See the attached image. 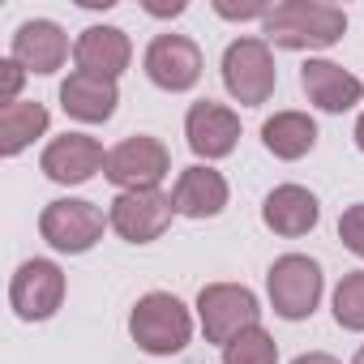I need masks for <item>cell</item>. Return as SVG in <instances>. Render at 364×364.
I'll use <instances>...</instances> for the list:
<instances>
[{
    "label": "cell",
    "mask_w": 364,
    "mask_h": 364,
    "mask_svg": "<svg viewBox=\"0 0 364 364\" xmlns=\"http://www.w3.org/2000/svg\"><path fill=\"white\" fill-rule=\"evenodd\" d=\"M39 167H43L48 180H56V185H86L95 171L107 167V150L86 133H65V137H52L43 146Z\"/></svg>",
    "instance_id": "obj_11"
},
{
    "label": "cell",
    "mask_w": 364,
    "mask_h": 364,
    "mask_svg": "<svg viewBox=\"0 0 364 364\" xmlns=\"http://www.w3.org/2000/svg\"><path fill=\"white\" fill-rule=\"evenodd\" d=\"M223 364H279V343L262 326H253L223 347Z\"/></svg>",
    "instance_id": "obj_21"
},
{
    "label": "cell",
    "mask_w": 364,
    "mask_h": 364,
    "mask_svg": "<svg viewBox=\"0 0 364 364\" xmlns=\"http://www.w3.org/2000/svg\"><path fill=\"white\" fill-rule=\"evenodd\" d=\"M103 228H112L107 215L95 202H82V198L48 202L43 215H39V236L56 253H90L103 240Z\"/></svg>",
    "instance_id": "obj_6"
},
{
    "label": "cell",
    "mask_w": 364,
    "mask_h": 364,
    "mask_svg": "<svg viewBox=\"0 0 364 364\" xmlns=\"http://www.w3.org/2000/svg\"><path fill=\"white\" fill-rule=\"evenodd\" d=\"M171 171V150L150 137V133H133L120 146L107 150V167L103 176L120 193H137V189H159V180Z\"/></svg>",
    "instance_id": "obj_7"
},
{
    "label": "cell",
    "mask_w": 364,
    "mask_h": 364,
    "mask_svg": "<svg viewBox=\"0 0 364 364\" xmlns=\"http://www.w3.org/2000/svg\"><path fill=\"white\" fill-rule=\"evenodd\" d=\"M141 65H146V77L159 90L180 95V90H193L198 77H202V48L189 35H154Z\"/></svg>",
    "instance_id": "obj_10"
},
{
    "label": "cell",
    "mask_w": 364,
    "mask_h": 364,
    "mask_svg": "<svg viewBox=\"0 0 364 364\" xmlns=\"http://www.w3.org/2000/svg\"><path fill=\"white\" fill-rule=\"evenodd\" d=\"M146 14H154V18H176V14H185V5H180V0H176V5H146Z\"/></svg>",
    "instance_id": "obj_27"
},
{
    "label": "cell",
    "mask_w": 364,
    "mask_h": 364,
    "mask_svg": "<svg viewBox=\"0 0 364 364\" xmlns=\"http://www.w3.org/2000/svg\"><path fill=\"white\" fill-rule=\"evenodd\" d=\"M129 334L146 355H176L193 338V313L171 291H146L129 313Z\"/></svg>",
    "instance_id": "obj_2"
},
{
    "label": "cell",
    "mask_w": 364,
    "mask_h": 364,
    "mask_svg": "<svg viewBox=\"0 0 364 364\" xmlns=\"http://www.w3.org/2000/svg\"><path fill=\"white\" fill-rule=\"evenodd\" d=\"M355 146L364 150V112H360V120H355Z\"/></svg>",
    "instance_id": "obj_28"
},
{
    "label": "cell",
    "mask_w": 364,
    "mask_h": 364,
    "mask_svg": "<svg viewBox=\"0 0 364 364\" xmlns=\"http://www.w3.org/2000/svg\"><path fill=\"white\" fill-rule=\"evenodd\" d=\"M338 240H343V249H351L355 257H364V202H355V206L343 210V219H338Z\"/></svg>",
    "instance_id": "obj_23"
},
{
    "label": "cell",
    "mask_w": 364,
    "mask_h": 364,
    "mask_svg": "<svg viewBox=\"0 0 364 364\" xmlns=\"http://www.w3.org/2000/svg\"><path fill=\"white\" fill-rule=\"evenodd\" d=\"M257 317H262L257 296H253L245 283H206V287L198 291V321H202L206 343L228 347L236 334L253 330Z\"/></svg>",
    "instance_id": "obj_4"
},
{
    "label": "cell",
    "mask_w": 364,
    "mask_h": 364,
    "mask_svg": "<svg viewBox=\"0 0 364 364\" xmlns=\"http://www.w3.org/2000/svg\"><path fill=\"white\" fill-rule=\"evenodd\" d=\"M65 56H69V35L56 22L35 18V22H22L18 26V35H14V60L26 73L48 77V73H56L65 65Z\"/></svg>",
    "instance_id": "obj_14"
},
{
    "label": "cell",
    "mask_w": 364,
    "mask_h": 364,
    "mask_svg": "<svg viewBox=\"0 0 364 364\" xmlns=\"http://www.w3.org/2000/svg\"><path fill=\"white\" fill-rule=\"evenodd\" d=\"M48 107L35 103V99H18L9 107H0V154H22L35 137L48 133Z\"/></svg>",
    "instance_id": "obj_20"
},
{
    "label": "cell",
    "mask_w": 364,
    "mask_h": 364,
    "mask_svg": "<svg viewBox=\"0 0 364 364\" xmlns=\"http://www.w3.org/2000/svg\"><path fill=\"white\" fill-rule=\"evenodd\" d=\"M185 137H189V150L198 159H228L240 141V116L223 103L202 99L185 116Z\"/></svg>",
    "instance_id": "obj_12"
},
{
    "label": "cell",
    "mask_w": 364,
    "mask_h": 364,
    "mask_svg": "<svg viewBox=\"0 0 364 364\" xmlns=\"http://www.w3.org/2000/svg\"><path fill=\"white\" fill-rule=\"evenodd\" d=\"M266 43L287 48V52H313V48H334L347 35V14L326 0H283L262 22Z\"/></svg>",
    "instance_id": "obj_1"
},
{
    "label": "cell",
    "mask_w": 364,
    "mask_h": 364,
    "mask_svg": "<svg viewBox=\"0 0 364 364\" xmlns=\"http://www.w3.org/2000/svg\"><path fill=\"white\" fill-rule=\"evenodd\" d=\"M215 14H219V18H240V22H245V18H262V22H266V18H270V5H240V9H236V5H223V0H219Z\"/></svg>",
    "instance_id": "obj_25"
},
{
    "label": "cell",
    "mask_w": 364,
    "mask_h": 364,
    "mask_svg": "<svg viewBox=\"0 0 364 364\" xmlns=\"http://www.w3.org/2000/svg\"><path fill=\"white\" fill-rule=\"evenodd\" d=\"M171 215H176L171 193H163V189H137V193H116L112 198L107 223H112V232L120 240L150 245V240H159L171 228Z\"/></svg>",
    "instance_id": "obj_8"
},
{
    "label": "cell",
    "mask_w": 364,
    "mask_h": 364,
    "mask_svg": "<svg viewBox=\"0 0 364 364\" xmlns=\"http://www.w3.org/2000/svg\"><path fill=\"white\" fill-rule=\"evenodd\" d=\"M291 364H338L334 355H326V351H304V355H296Z\"/></svg>",
    "instance_id": "obj_26"
},
{
    "label": "cell",
    "mask_w": 364,
    "mask_h": 364,
    "mask_svg": "<svg viewBox=\"0 0 364 364\" xmlns=\"http://www.w3.org/2000/svg\"><path fill=\"white\" fill-rule=\"evenodd\" d=\"M300 90L321 112H351L364 99V82L355 73H347L343 65H334V60H304Z\"/></svg>",
    "instance_id": "obj_13"
},
{
    "label": "cell",
    "mask_w": 364,
    "mask_h": 364,
    "mask_svg": "<svg viewBox=\"0 0 364 364\" xmlns=\"http://www.w3.org/2000/svg\"><path fill=\"white\" fill-rule=\"evenodd\" d=\"M274 56H270V43L266 39H236L228 43L223 52V86L236 103L245 107H262L270 95H274Z\"/></svg>",
    "instance_id": "obj_5"
},
{
    "label": "cell",
    "mask_w": 364,
    "mask_h": 364,
    "mask_svg": "<svg viewBox=\"0 0 364 364\" xmlns=\"http://www.w3.org/2000/svg\"><path fill=\"white\" fill-rule=\"evenodd\" d=\"M351 364H364V347H360V351H355V355H351Z\"/></svg>",
    "instance_id": "obj_29"
},
{
    "label": "cell",
    "mask_w": 364,
    "mask_h": 364,
    "mask_svg": "<svg viewBox=\"0 0 364 364\" xmlns=\"http://www.w3.org/2000/svg\"><path fill=\"white\" fill-rule=\"evenodd\" d=\"M9 304L22 321H48L65 304V270L48 257L22 262L9 283Z\"/></svg>",
    "instance_id": "obj_9"
},
{
    "label": "cell",
    "mask_w": 364,
    "mask_h": 364,
    "mask_svg": "<svg viewBox=\"0 0 364 364\" xmlns=\"http://www.w3.org/2000/svg\"><path fill=\"white\" fill-rule=\"evenodd\" d=\"M334 321L343 330H364V270H351L334 287Z\"/></svg>",
    "instance_id": "obj_22"
},
{
    "label": "cell",
    "mask_w": 364,
    "mask_h": 364,
    "mask_svg": "<svg viewBox=\"0 0 364 364\" xmlns=\"http://www.w3.org/2000/svg\"><path fill=\"white\" fill-rule=\"evenodd\" d=\"M171 202H176V215H185V219H215L228 206V180L223 171L202 167V163L185 167L171 189Z\"/></svg>",
    "instance_id": "obj_18"
},
{
    "label": "cell",
    "mask_w": 364,
    "mask_h": 364,
    "mask_svg": "<svg viewBox=\"0 0 364 364\" xmlns=\"http://www.w3.org/2000/svg\"><path fill=\"white\" fill-rule=\"evenodd\" d=\"M321 287H326V274L313 257L304 253H283L270 274H266V291H270V309L283 317V321H304L313 317V309L321 304Z\"/></svg>",
    "instance_id": "obj_3"
},
{
    "label": "cell",
    "mask_w": 364,
    "mask_h": 364,
    "mask_svg": "<svg viewBox=\"0 0 364 364\" xmlns=\"http://www.w3.org/2000/svg\"><path fill=\"white\" fill-rule=\"evenodd\" d=\"M317 219H321V206H317V198L304 185H279L262 202V223L274 236H287V240L309 236L317 228Z\"/></svg>",
    "instance_id": "obj_16"
},
{
    "label": "cell",
    "mask_w": 364,
    "mask_h": 364,
    "mask_svg": "<svg viewBox=\"0 0 364 364\" xmlns=\"http://www.w3.org/2000/svg\"><path fill=\"white\" fill-rule=\"evenodd\" d=\"M262 141H266V150H270L274 159L296 163V159H304V154L317 146V124H313V116H304V112H274V116L262 124Z\"/></svg>",
    "instance_id": "obj_19"
},
{
    "label": "cell",
    "mask_w": 364,
    "mask_h": 364,
    "mask_svg": "<svg viewBox=\"0 0 364 364\" xmlns=\"http://www.w3.org/2000/svg\"><path fill=\"white\" fill-rule=\"evenodd\" d=\"M116 103H120L116 82H112V77H99V73L73 69V73L65 77V86H60V107H65L73 120H82V124H103V120H112Z\"/></svg>",
    "instance_id": "obj_17"
},
{
    "label": "cell",
    "mask_w": 364,
    "mask_h": 364,
    "mask_svg": "<svg viewBox=\"0 0 364 364\" xmlns=\"http://www.w3.org/2000/svg\"><path fill=\"white\" fill-rule=\"evenodd\" d=\"M22 82H26V69L9 56V60H0V103H18V90H22Z\"/></svg>",
    "instance_id": "obj_24"
},
{
    "label": "cell",
    "mask_w": 364,
    "mask_h": 364,
    "mask_svg": "<svg viewBox=\"0 0 364 364\" xmlns=\"http://www.w3.org/2000/svg\"><path fill=\"white\" fill-rule=\"evenodd\" d=\"M73 60L82 73H99L116 82L133 60V43L120 26H86L73 43Z\"/></svg>",
    "instance_id": "obj_15"
}]
</instances>
